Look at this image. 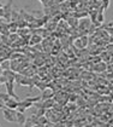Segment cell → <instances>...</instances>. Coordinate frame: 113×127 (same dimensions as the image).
<instances>
[{"mask_svg":"<svg viewBox=\"0 0 113 127\" xmlns=\"http://www.w3.org/2000/svg\"><path fill=\"white\" fill-rule=\"evenodd\" d=\"M2 75L6 78V81H15L16 80V73L12 69H6L2 70Z\"/></svg>","mask_w":113,"mask_h":127,"instance_id":"cell-5","label":"cell"},{"mask_svg":"<svg viewBox=\"0 0 113 127\" xmlns=\"http://www.w3.org/2000/svg\"><path fill=\"white\" fill-rule=\"evenodd\" d=\"M104 9L100 6V9L97 10V15H96V21L99 22V23H104V21H105V15H104Z\"/></svg>","mask_w":113,"mask_h":127,"instance_id":"cell-8","label":"cell"},{"mask_svg":"<svg viewBox=\"0 0 113 127\" xmlns=\"http://www.w3.org/2000/svg\"><path fill=\"white\" fill-rule=\"evenodd\" d=\"M13 84H15V81H6V82H5L6 91H7V93H9L11 97L16 98V99H18V100H19V98L17 97V95L15 93V86H13Z\"/></svg>","mask_w":113,"mask_h":127,"instance_id":"cell-3","label":"cell"},{"mask_svg":"<svg viewBox=\"0 0 113 127\" xmlns=\"http://www.w3.org/2000/svg\"><path fill=\"white\" fill-rule=\"evenodd\" d=\"M16 114H17V110L16 109H10V108H4L2 109V115H4V119L9 122H17V117H16Z\"/></svg>","mask_w":113,"mask_h":127,"instance_id":"cell-1","label":"cell"},{"mask_svg":"<svg viewBox=\"0 0 113 127\" xmlns=\"http://www.w3.org/2000/svg\"><path fill=\"white\" fill-rule=\"evenodd\" d=\"M1 6H2V4H1V2H0V7H1Z\"/></svg>","mask_w":113,"mask_h":127,"instance_id":"cell-19","label":"cell"},{"mask_svg":"<svg viewBox=\"0 0 113 127\" xmlns=\"http://www.w3.org/2000/svg\"><path fill=\"white\" fill-rule=\"evenodd\" d=\"M4 108H5V103L0 100V109H4Z\"/></svg>","mask_w":113,"mask_h":127,"instance_id":"cell-17","label":"cell"},{"mask_svg":"<svg viewBox=\"0 0 113 127\" xmlns=\"http://www.w3.org/2000/svg\"><path fill=\"white\" fill-rule=\"evenodd\" d=\"M53 104H54V100L49 98L48 100H45V102L42 103V107L45 108V109H51V108L53 107Z\"/></svg>","mask_w":113,"mask_h":127,"instance_id":"cell-10","label":"cell"},{"mask_svg":"<svg viewBox=\"0 0 113 127\" xmlns=\"http://www.w3.org/2000/svg\"><path fill=\"white\" fill-rule=\"evenodd\" d=\"M18 103H19L18 99H16V98H13V97H10L5 102V107L10 108V109H17L18 108Z\"/></svg>","mask_w":113,"mask_h":127,"instance_id":"cell-6","label":"cell"},{"mask_svg":"<svg viewBox=\"0 0 113 127\" xmlns=\"http://www.w3.org/2000/svg\"><path fill=\"white\" fill-rule=\"evenodd\" d=\"M41 40H42V36H41V35H34L31 41H30V44H31V45H36L38 42H41Z\"/></svg>","mask_w":113,"mask_h":127,"instance_id":"cell-11","label":"cell"},{"mask_svg":"<svg viewBox=\"0 0 113 127\" xmlns=\"http://www.w3.org/2000/svg\"><path fill=\"white\" fill-rule=\"evenodd\" d=\"M92 26V20L90 18H82L78 23V28L79 30H88Z\"/></svg>","mask_w":113,"mask_h":127,"instance_id":"cell-4","label":"cell"},{"mask_svg":"<svg viewBox=\"0 0 113 127\" xmlns=\"http://www.w3.org/2000/svg\"><path fill=\"white\" fill-rule=\"evenodd\" d=\"M4 7V20L6 21V22H11V15H12V0H10L9 2L5 5V6H2Z\"/></svg>","mask_w":113,"mask_h":127,"instance_id":"cell-2","label":"cell"},{"mask_svg":"<svg viewBox=\"0 0 113 127\" xmlns=\"http://www.w3.org/2000/svg\"><path fill=\"white\" fill-rule=\"evenodd\" d=\"M81 41H82V44H83V47H87V45H88V36H87V35L81 36Z\"/></svg>","mask_w":113,"mask_h":127,"instance_id":"cell-13","label":"cell"},{"mask_svg":"<svg viewBox=\"0 0 113 127\" xmlns=\"http://www.w3.org/2000/svg\"><path fill=\"white\" fill-rule=\"evenodd\" d=\"M75 46H77V49H83V44H82V41H81V38L75 40Z\"/></svg>","mask_w":113,"mask_h":127,"instance_id":"cell-14","label":"cell"},{"mask_svg":"<svg viewBox=\"0 0 113 127\" xmlns=\"http://www.w3.org/2000/svg\"><path fill=\"white\" fill-rule=\"evenodd\" d=\"M16 117H17V124H18V125H20V126L25 125V122H27V117H25V115H24V113H20V111L17 110Z\"/></svg>","mask_w":113,"mask_h":127,"instance_id":"cell-7","label":"cell"},{"mask_svg":"<svg viewBox=\"0 0 113 127\" xmlns=\"http://www.w3.org/2000/svg\"><path fill=\"white\" fill-rule=\"evenodd\" d=\"M40 1H41V2L43 4V5H46V1H47V0H40Z\"/></svg>","mask_w":113,"mask_h":127,"instance_id":"cell-18","label":"cell"},{"mask_svg":"<svg viewBox=\"0 0 113 127\" xmlns=\"http://www.w3.org/2000/svg\"><path fill=\"white\" fill-rule=\"evenodd\" d=\"M0 67L2 70H6V69H11V62H10L9 59H5V61H2L1 63H0Z\"/></svg>","mask_w":113,"mask_h":127,"instance_id":"cell-9","label":"cell"},{"mask_svg":"<svg viewBox=\"0 0 113 127\" xmlns=\"http://www.w3.org/2000/svg\"><path fill=\"white\" fill-rule=\"evenodd\" d=\"M102 65H104V64H97V65H96L97 68H95V69H96V70H99V71H101V70H104L105 69V68H102Z\"/></svg>","mask_w":113,"mask_h":127,"instance_id":"cell-15","label":"cell"},{"mask_svg":"<svg viewBox=\"0 0 113 127\" xmlns=\"http://www.w3.org/2000/svg\"><path fill=\"white\" fill-rule=\"evenodd\" d=\"M2 17H4V7L1 6L0 7V18H2Z\"/></svg>","mask_w":113,"mask_h":127,"instance_id":"cell-16","label":"cell"},{"mask_svg":"<svg viewBox=\"0 0 113 127\" xmlns=\"http://www.w3.org/2000/svg\"><path fill=\"white\" fill-rule=\"evenodd\" d=\"M10 97H11V96H10L9 93H2V92H0V100H1V102H4V103H5Z\"/></svg>","mask_w":113,"mask_h":127,"instance_id":"cell-12","label":"cell"}]
</instances>
